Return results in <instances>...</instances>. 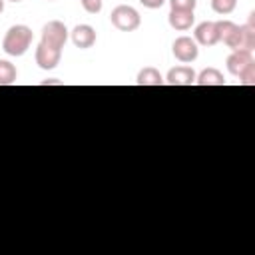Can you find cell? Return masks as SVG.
Listing matches in <instances>:
<instances>
[{"label": "cell", "mask_w": 255, "mask_h": 255, "mask_svg": "<svg viewBox=\"0 0 255 255\" xmlns=\"http://www.w3.org/2000/svg\"><path fill=\"white\" fill-rule=\"evenodd\" d=\"M110 20H112V24H114L118 30H122V32H133V30H137L139 24H141L139 12H137L135 8H131V6H128V4L116 6V8L112 10V14H110Z\"/></svg>", "instance_id": "cell-2"}, {"label": "cell", "mask_w": 255, "mask_h": 255, "mask_svg": "<svg viewBox=\"0 0 255 255\" xmlns=\"http://www.w3.org/2000/svg\"><path fill=\"white\" fill-rule=\"evenodd\" d=\"M4 12V0H0V14Z\"/></svg>", "instance_id": "cell-21"}, {"label": "cell", "mask_w": 255, "mask_h": 255, "mask_svg": "<svg viewBox=\"0 0 255 255\" xmlns=\"http://www.w3.org/2000/svg\"><path fill=\"white\" fill-rule=\"evenodd\" d=\"M197 0H169L171 10H195Z\"/></svg>", "instance_id": "cell-17"}, {"label": "cell", "mask_w": 255, "mask_h": 255, "mask_svg": "<svg viewBox=\"0 0 255 255\" xmlns=\"http://www.w3.org/2000/svg\"><path fill=\"white\" fill-rule=\"evenodd\" d=\"M215 26H217V34H219V42H227L229 40V36L235 32V28H237V24L235 22H231V20H219V22H215Z\"/></svg>", "instance_id": "cell-15"}, {"label": "cell", "mask_w": 255, "mask_h": 255, "mask_svg": "<svg viewBox=\"0 0 255 255\" xmlns=\"http://www.w3.org/2000/svg\"><path fill=\"white\" fill-rule=\"evenodd\" d=\"M82 6L88 14H98L102 10V0H82Z\"/></svg>", "instance_id": "cell-19"}, {"label": "cell", "mask_w": 255, "mask_h": 255, "mask_svg": "<svg viewBox=\"0 0 255 255\" xmlns=\"http://www.w3.org/2000/svg\"><path fill=\"white\" fill-rule=\"evenodd\" d=\"M139 2H141L145 8H151V10H153V8H161V6L165 4V0H139Z\"/></svg>", "instance_id": "cell-20"}, {"label": "cell", "mask_w": 255, "mask_h": 255, "mask_svg": "<svg viewBox=\"0 0 255 255\" xmlns=\"http://www.w3.org/2000/svg\"><path fill=\"white\" fill-rule=\"evenodd\" d=\"M225 44L233 52H253V48H255V26H251V24L237 26L235 32L229 36V40Z\"/></svg>", "instance_id": "cell-3"}, {"label": "cell", "mask_w": 255, "mask_h": 255, "mask_svg": "<svg viewBox=\"0 0 255 255\" xmlns=\"http://www.w3.org/2000/svg\"><path fill=\"white\" fill-rule=\"evenodd\" d=\"M72 42L76 48H82V50H88L96 44V30L90 26V24H78L72 34H70Z\"/></svg>", "instance_id": "cell-8"}, {"label": "cell", "mask_w": 255, "mask_h": 255, "mask_svg": "<svg viewBox=\"0 0 255 255\" xmlns=\"http://www.w3.org/2000/svg\"><path fill=\"white\" fill-rule=\"evenodd\" d=\"M195 78L197 76H195L193 68H189V66H177V68H171L167 72L165 82L169 86H191V84H195Z\"/></svg>", "instance_id": "cell-9"}, {"label": "cell", "mask_w": 255, "mask_h": 255, "mask_svg": "<svg viewBox=\"0 0 255 255\" xmlns=\"http://www.w3.org/2000/svg\"><path fill=\"white\" fill-rule=\"evenodd\" d=\"M239 80H241L243 86H253V84H255V64L249 66V68L239 76Z\"/></svg>", "instance_id": "cell-18"}, {"label": "cell", "mask_w": 255, "mask_h": 255, "mask_svg": "<svg viewBox=\"0 0 255 255\" xmlns=\"http://www.w3.org/2000/svg\"><path fill=\"white\" fill-rule=\"evenodd\" d=\"M10 2H20V0H10Z\"/></svg>", "instance_id": "cell-22"}, {"label": "cell", "mask_w": 255, "mask_h": 255, "mask_svg": "<svg viewBox=\"0 0 255 255\" xmlns=\"http://www.w3.org/2000/svg\"><path fill=\"white\" fill-rule=\"evenodd\" d=\"M255 64V60H253V56H251V52H233L229 58H227V70H229V74H233V76H241L249 66H253Z\"/></svg>", "instance_id": "cell-10"}, {"label": "cell", "mask_w": 255, "mask_h": 255, "mask_svg": "<svg viewBox=\"0 0 255 255\" xmlns=\"http://www.w3.org/2000/svg\"><path fill=\"white\" fill-rule=\"evenodd\" d=\"M193 40L197 42V46H215L219 42V34H217L215 22H201V24H197L195 32H193Z\"/></svg>", "instance_id": "cell-7"}, {"label": "cell", "mask_w": 255, "mask_h": 255, "mask_svg": "<svg viewBox=\"0 0 255 255\" xmlns=\"http://www.w3.org/2000/svg\"><path fill=\"white\" fill-rule=\"evenodd\" d=\"M135 82H137V86H161V84H165V80H163V76L159 74V70H155V68H151V66L139 70Z\"/></svg>", "instance_id": "cell-12"}, {"label": "cell", "mask_w": 255, "mask_h": 255, "mask_svg": "<svg viewBox=\"0 0 255 255\" xmlns=\"http://www.w3.org/2000/svg\"><path fill=\"white\" fill-rule=\"evenodd\" d=\"M60 58H62V50L46 46L42 42L38 44V48H36V64L42 70H54L60 64Z\"/></svg>", "instance_id": "cell-6"}, {"label": "cell", "mask_w": 255, "mask_h": 255, "mask_svg": "<svg viewBox=\"0 0 255 255\" xmlns=\"http://www.w3.org/2000/svg\"><path fill=\"white\" fill-rule=\"evenodd\" d=\"M32 40H34L32 30L26 24H16V26L8 28V32L2 40V50L8 56H24L28 52Z\"/></svg>", "instance_id": "cell-1"}, {"label": "cell", "mask_w": 255, "mask_h": 255, "mask_svg": "<svg viewBox=\"0 0 255 255\" xmlns=\"http://www.w3.org/2000/svg\"><path fill=\"white\" fill-rule=\"evenodd\" d=\"M66 40H68V28L64 26V22H60V20H50V22L42 28V40H40L42 44L62 50L64 44H66Z\"/></svg>", "instance_id": "cell-4"}, {"label": "cell", "mask_w": 255, "mask_h": 255, "mask_svg": "<svg viewBox=\"0 0 255 255\" xmlns=\"http://www.w3.org/2000/svg\"><path fill=\"white\" fill-rule=\"evenodd\" d=\"M237 6V0H211V8L213 12L225 16V14H231Z\"/></svg>", "instance_id": "cell-16"}, {"label": "cell", "mask_w": 255, "mask_h": 255, "mask_svg": "<svg viewBox=\"0 0 255 255\" xmlns=\"http://www.w3.org/2000/svg\"><path fill=\"white\" fill-rule=\"evenodd\" d=\"M169 26L173 30H179V32H185L193 26L195 22V16H193V10H169Z\"/></svg>", "instance_id": "cell-11"}, {"label": "cell", "mask_w": 255, "mask_h": 255, "mask_svg": "<svg viewBox=\"0 0 255 255\" xmlns=\"http://www.w3.org/2000/svg\"><path fill=\"white\" fill-rule=\"evenodd\" d=\"M16 68L8 60H0V86H10L16 82Z\"/></svg>", "instance_id": "cell-14"}, {"label": "cell", "mask_w": 255, "mask_h": 255, "mask_svg": "<svg viewBox=\"0 0 255 255\" xmlns=\"http://www.w3.org/2000/svg\"><path fill=\"white\" fill-rule=\"evenodd\" d=\"M195 84H199V86H225V78L217 68H205L195 78Z\"/></svg>", "instance_id": "cell-13"}, {"label": "cell", "mask_w": 255, "mask_h": 255, "mask_svg": "<svg viewBox=\"0 0 255 255\" xmlns=\"http://www.w3.org/2000/svg\"><path fill=\"white\" fill-rule=\"evenodd\" d=\"M171 50H173V56H175L181 64H189V62L197 60V56H199V46H197V42H195L193 38H189V36H179V38H175Z\"/></svg>", "instance_id": "cell-5"}]
</instances>
